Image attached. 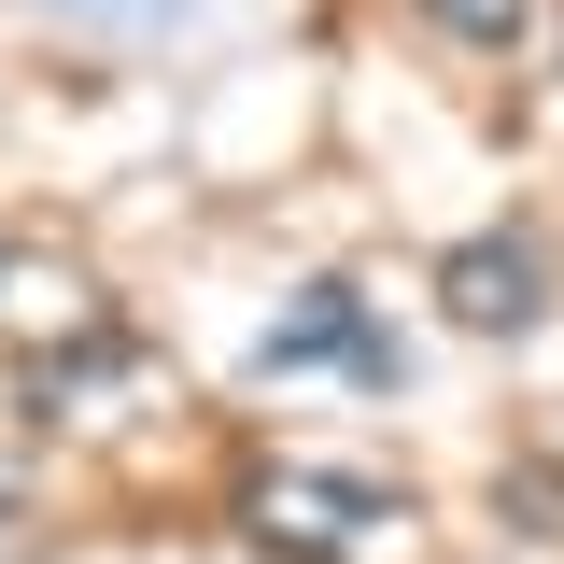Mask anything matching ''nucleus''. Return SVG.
Segmentation results:
<instances>
[{
	"label": "nucleus",
	"instance_id": "obj_6",
	"mask_svg": "<svg viewBox=\"0 0 564 564\" xmlns=\"http://www.w3.org/2000/svg\"><path fill=\"white\" fill-rule=\"evenodd\" d=\"M0 522H14V466H0Z\"/></svg>",
	"mask_w": 564,
	"mask_h": 564
},
{
	"label": "nucleus",
	"instance_id": "obj_2",
	"mask_svg": "<svg viewBox=\"0 0 564 564\" xmlns=\"http://www.w3.org/2000/svg\"><path fill=\"white\" fill-rule=\"evenodd\" d=\"M296 367H352L367 395H395V381H410V339H395V325H367V296H352V282H296L269 325H254V381H296Z\"/></svg>",
	"mask_w": 564,
	"mask_h": 564
},
{
	"label": "nucleus",
	"instance_id": "obj_3",
	"mask_svg": "<svg viewBox=\"0 0 564 564\" xmlns=\"http://www.w3.org/2000/svg\"><path fill=\"white\" fill-rule=\"evenodd\" d=\"M437 296H452L466 339H522V325L551 311V254H536V240H466V254L437 269Z\"/></svg>",
	"mask_w": 564,
	"mask_h": 564
},
{
	"label": "nucleus",
	"instance_id": "obj_4",
	"mask_svg": "<svg viewBox=\"0 0 564 564\" xmlns=\"http://www.w3.org/2000/svg\"><path fill=\"white\" fill-rule=\"evenodd\" d=\"M423 29H452V43H480V57H508V43L536 29V0H423Z\"/></svg>",
	"mask_w": 564,
	"mask_h": 564
},
{
	"label": "nucleus",
	"instance_id": "obj_1",
	"mask_svg": "<svg viewBox=\"0 0 564 564\" xmlns=\"http://www.w3.org/2000/svg\"><path fill=\"white\" fill-rule=\"evenodd\" d=\"M240 522H254V551H282V564H352L395 522V494L352 480V466H269V480L240 494Z\"/></svg>",
	"mask_w": 564,
	"mask_h": 564
},
{
	"label": "nucleus",
	"instance_id": "obj_5",
	"mask_svg": "<svg viewBox=\"0 0 564 564\" xmlns=\"http://www.w3.org/2000/svg\"><path fill=\"white\" fill-rule=\"evenodd\" d=\"M43 14H70V29H113V43H155V29H184L198 0H43Z\"/></svg>",
	"mask_w": 564,
	"mask_h": 564
}]
</instances>
